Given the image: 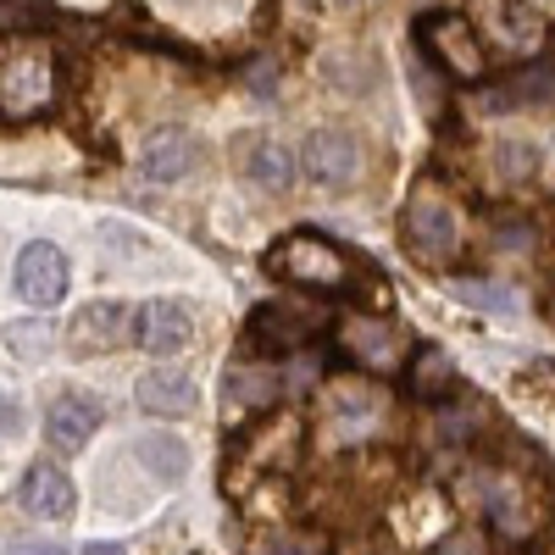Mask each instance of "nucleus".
<instances>
[{
  "label": "nucleus",
  "mask_w": 555,
  "mask_h": 555,
  "mask_svg": "<svg viewBox=\"0 0 555 555\" xmlns=\"http://www.w3.org/2000/svg\"><path fill=\"white\" fill-rule=\"evenodd\" d=\"M267 272L272 278H289L295 289H311V295H339V300H356L366 295L373 272L361 267V256H350L345 245L322 240V234H284L272 250H267Z\"/></svg>",
  "instance_id": "obj_1"
},
{
  "label": "nucleus",
  "mask_w": 555,
  "mask_h": 555,
  "mask_svg": "<svg viewBox=\"0 0 555 555\" xmlns=\"http://www.w3.org/2000/svg\"><path fill=\"white\" fill-rule=\"evenodd\" d=\"M322 328H328V317L311 311V306H289V300H261L245 322L240 334V356L250 361H284L295 350H306L311 339H322Z\"/></svg>",
  "instance_id": "obj_2"
},
{
  "label": "nucleus",
  "mask_w": 555,
  "mask_h": 555,
  "mask_svg": "<svg viewBox=\"0 0 555 555\" xmlns=\"http://www.w3.org/2000/svg\"><path fill=\"white\" fill-rule=\"evenodd\" d=\"M416 44H423V56L450 73V78H467L478 83L489 73V51H483V39L478 28L461 17V12H428V17H416Z\"/></svg>",
  "instance_id": "obj_3"
},
{
  "label": "nucleus",
  "mask_w": 555,
  "mask_h": 555,
  "mask_svg": "<svg viewBox=\"0 0 555 555\" xmlns=\"http://www.w3.org/2000/svg\"><path fill=\"white\" fill-rule=\"evenodd\" d=\"M400 240H405V256L423 261V267H444L455 250H461V217L439 201V195H416L400 217Z\"/></svg>",
  "instance_id": "obj_4"
},
{
  "label": "nucleus",
  "mask_w": 555,
  "mask_h": 555,
  "mask_svg": "<svg viewBox=\"0 0 555 555\" xmlns=\"http://www.w3.org/2000/svg\"><path fill=\"white\" fill-rule=\"evenodd\" d=\"M51 101V56L44 51H12L0 56V117H34Z\"/></svg>",
  "instance_id": "obj_5"
},
{
  "label": "nucleus",
  "mask_w": 555,
  "mask_h": 555,
  "mask_svg": "<svg viewBox=\"0 0 555 555\" xmlns=\"http://www.w3.org/2000/svg\"><path fill=\"white\" fill-rule=\"evenodd\" d=\"M240 450H245L250 467H261V473H289L295 455H300V416L278 411V405L261 411V416H250Z\"/></svg>",
  "instance_id": "obj_6"
},
{
  "label": "nucleus",
  "mask_w": 555,
  "mask_h": 555,
  "mask_svg": "<svg viewBox=\"0 0 555 555\" xmlns=\"http://www.w3.org/2000/svg\"><path fill=\"white\" fill-rule=\"evenodd\" d=\"M101 423H106V405L95 395L62 389L51 400V411H44V439H51V450H83L89 439H95Z\"/></svg>",
  "instance_id": "obj_7"
},
{
  "label": "nucleus",
  "mask_w": 555,
  "mask_h": 555,
  "mask_svg": "<svg viewBox=\"0 0 555 555\" xmlns=\"http://www.w3.org/2000/svg\"><path fill=\"white\" fill-rule=\"evenodd\" d=\"M300 172L311 183H328V190H345V183L361 178V145L339 128H322L306 139V156H300Z\"/></svg>",
  "instance_id": "obj_8"
},
{
  "label": "nucleus",
  "mask_w": 555,
  "mask_h": 555,
  "mask_svg": "<svg viewBox=\"0 0 555 555\" xmlns=\"http://www.w3.org/2000/svg\"><path fill=\"white\" fill-rule=\"evenodd\" d=\"M17 295L28 300V306H56L62 295H67V256L51 245V240H34V245H23V256H17Z\"/></svg>",
  "instance_id": "obj_9"
},
{
  "label": "nucleus",
  "mask_w": 555,
  "mask_h": 555,
  "mask_svg": "<svg viewBox=\"0 0 555 555\" xmlns=\"http://www.w3.org/2000/svg\"><path fill=\"white\" fill-rule=\"evenodd\" d=\"M133 339L145 345L151 356H178V350H190V339H195V311L183 306V300H151V306H139Z\"/></svg>",
  "instance_id": "obj_10"
},
{
  "label": "nucleus",
  "mask_w": 555,
  "mask_h": 555,
  "mask_svg": "<svg viewBox=\"0 0 555 555\" xmlns=\"http://www.w3.org/2000/svg\"><path fill=\"white\" fill-rule=\"evenodd\" d=\"M234 162H240V172L250 183H261V190H289L295 172H300V156L284 145V139H272V133H245Z\"/></svg>",
  "instance_id": "obj_11"
},
{
  "label": "nucleus",
  "mask_w": 555,
  "mask_h": 555,
  "mask_svg": "<svg viewBox=\"0 0 555 555\" xmlns=\"http://www.w3.org/2000/svg\"><path fill=\"white\" fill-rule=\"evenodd\" d=\"M544 101H555V62H528L522 73L483 89V112H517V106H544Z\"/></svg>",
  "instance_id": "obj_12"
},
{
  "label": "nucleus",
  "mask_w": 555,
  "mask_h": 555,
  "mask_svg": "<svg viewBox=\"0 0 555 555\" xmlns=\"http://www.w3.org/2000/svg\"><path fill=\"white\" fill-rule=\"evenodd\" d=\"M73 505H78L73 478H67L62 467H51V461H39V467L23 478V512H28V517H39V522H67Z\"/></svg>",
  "instance_id": "obj_13"
},
{
  "label": "nucleus",
  "mask_w": 555,
  "mask_h": 555,
  "mask_svg": "<svg viewBox=\"0 0 555 555\" xmlns=\"http://www.w3.org/2000/svg\"><path fill=\"white\" fill-rule=\"evenodd\" d=\"M133 400H139V411H151V416H183V411L201 405L195 378L178 373V366H156V373H145L133 384Z\"/></svg>",
  "instance_id": "obj_14"
},
{
  "label": "nucleus",
  "mask_w": 555,
  "mask_h": 555,
  "mask_svg": "<svg viewBox=\"0 0 555 555\" xmlns=\"http://www.w3.org/2000/svg\"><path fill=\"white\" fill-rule=\"evenodd\" d=\"M405 378H411V395L423 400V405H444V400H455L461 389H467V384H461V373H455V361H450L439 345L411 350Z\"/></svg>",
  "instance_id": "obj_15"
},
{
  "label": "nucleus",
  "mask_w": 555,
  "mask_h": 555,
  "mask_svg": "<svg viewBox=\"0 0 555 555\" xmlns=\"http://www.w3.org/2000/svg\"><path fill=\"white\" fill-rule=\"evenodd\" d=\"M133 328H139V317H128V306L95 300V306H83V311L73 317V345H78V350H112V345H122Z\"/></svg>",
  "instance_id": "obj_16"
},
{
  "label": "nucleus",
  "mask_w": 555,
  "mask_h": 555,
  "mask_svg": "<svg viewBox=\"0 0 555 555\" xmlns=\"http://www.w3.org/2000/svg\"><path fill=\"white\" fill-rule=\"evenodd\" d=\"M195 167H201V145L183 128L151 133V145H145V178L151 183H178V178H190Z\"/></svg>",
  "instance_id": "obj_17"
},
{
  "label": "nucleus",
  "mask_w": 555,
  "mask_h": 555,
  "mask_svg": "<svg viewBox=\"0 0 555 555\" xmlns=\"http://www.w3.org/2000/svg\"><path fill=\"white\" fill-rule=\"evenodd\" d=\"M245 361V356H240ZM222 405L228 411H245V416H261V411H272L278 405V378L272 373H261L256 361H245V366H234V373L222 378Z\"/></svg>",
  "instance_id": "obj_18"
},
{
  "label": "nucleus",
  "mask_w": 555,
  "mask_h": 555,
  "mask_svg": "<svg viewBox=\"0 0 555 555\" xmlns=\"http://www.w3.org/2000/svg\"><path fill=\"white\" fill-rule=\"evenodd\" d=\"M133 450H139V467H145L151 478H162V483H178L183 473H190V450H183L178 434H145Z\"/></svg>",
  "instance_id": "obj_19"
},
{
  "label": "nucleus",
  "mask_w": 555,
  "mask_h": 555,
  "mask_svg": "<svg viewBox=\"0 0 555 555\" xmlns=\"http://www.w3.org/2000/svg\"><path fill=\"white\" fill-rule=\"evenodd\" d=\"M328 411L345 416V423H366V416L384 411V400H378V389L366 384V378H345V384L328 389Z\"/></svg>",
  "instance_id": "obj_20"
},
{
  "label": "nucleus",
  "mask_w": 555,
  "mask_h": 555,
  "mask_svg": "<svg viewBox=\"0 0 555 555\" xmlns=\"http://www.w3.org/2000/svg\"><path fill=\"white\" fill-rule=\"evenodd\" d=\"M483 17L494 23L505 44H539V17H528L517 0H483Z\"/></svg>",
  "instance_id": "obj_21"
},
{
  "label": "nucleus",
  "mask_w": 555,
  "mask_h": 555,
  "mask_svg": "<svg viewBox=\"0 0 555 555\" xmlns=\"http://www.w3.org/2000/svg\"><path fill=\"white\" fill-rule=\"evenodd\" d=\"M494 167H500V178L528 183V178L539 172V151H533V139H500V145H494Z\"/></svg>",
  "instance_id": "obj_22"
},
{
  "label": "nucleus",
  "mask_w": 555,
  "mask_h": 555,
  "mask_svg": "<svg viewBox=\"0 0 555 555\" xmlns=\"http://www.w3.org/2000/svg\"><path fill=\"white\" fill-rule=\"evenodd\" d=\"M434 555H489V533L483 528H455L434 544Z\"/></svg>",
  "instance_id": "obj_23"
},
{
  "label": "nucleus",
  "mask_w": 555,
  "mask_h": 555,
  "mask_svg": "<svg viewBox=\"0 0 555 555\" xmlns=\"http://www.w3.org/2000/svg\"><path fill=\"white\" fill-rule=\"evenodd\" d=\"M256 555H317V539L311 533H272V539H256Z\"/></svg>",
  "instance_id": "obj_24"
},
{
  "label": "nucleus",
  "mask_w": 555,
  "mask_h": 555,
  "mask_svg": "<svg viewBox=\"0 0 555 555\" xmlns=\"http://www.w3.org/2000/svg\"><path fill=\"white\" fill-rule=\"evenodd\" d=\"M461 300H473V306H489V311H512L517 306V295L512 289H483V284H450Z\"/></svg>",
  "instance_id": "obj_25"
},
{
  "label": "nucleus",
  "mask_w": 555,
  "mask_h": 555,
  "mask_svg": "<svg viewBox=\"0 0 555 555\" xmlns=\"http://www.w3.org/2000/svg\"><path fill=\"white\" fill-rule=\"evenodd\" d=\"M334 555H400V550H395L384 533H366V539H345Z\"/></svg>",
  "instance_id": "obj_26"
},
{
  "label": "nucleus",
  "mask_w": 555,
  "mask_h": 555,
  "mask_svg": "<svg viewBox=\"0 0 555 555\" xmlns=\"http://www.w3.org/2000/svg\"><path fill=\"white\" fill-rule=\"evenodd\" d=\"M0 434H7V439H17V434H23V405H17L7 389H0Z\"/></svg>",
  "instance_id": "obj_27"
},
{
  "label": "nucleus",
  "mask_w": 555,
  "mask_h": 555,
  "mask_svg": "<svg viewBox=\"0 0 555 555\" xmlns=\"http://www.w3.org/2000/svg\"><path fill=\"white\" fill-rule=\"evenodd\" d=\"M500 245H517V250H528L533 245V228L528 222H500V234H494Z\"/></svg>",
  "instance_id": "obj_28"
},
{
  "label": "nucleus",
  "mask_w": 555,
  "mask_h": 555,
  "mask_svg": "<svg viewBox=\"0 0 555 555\" xmlns=\"http://www.w3.org/2000/svg\"><path fill=\"white\" fill-rule=\"evenodd\" d=\"M12 555H67V550L62 544H17Z\"/></svg>",
  "instance_id": "obj_29"
},
{
  "label": "nucleus",
  "mask_w": 555,
  "mask_h": 555,
  "mask_svg": "<svg viewBox=\"0 0 555 555\" xmlns=\"http://www.w3.org/2000/svg\"><path fill=\"white\" fill-rule=\"evenodd\" d=\"M83 555H122V550H117V544H89Z\"/></svg>",
  "instance_id": "obj_30"
},
{
  "label": "nucleus",
  "mask_w": 555,
  "mask_h": 555,
  "mask_svg": "<svg viewBox=\"0 0 555 555\" xmlns=\"http://www.w3.org/2000/svg\"><path fill=\"white\" fill-rule=\"evenodd\" d=\"M334 7H361V0H334Z\"/></svg>",
  "instance_id": "obj_31"
},
{
  "label": "nucleus",
  "mask_w": 555,
  "mask_h": 555,
  "mask_svg": "<svg viewBox=\"0 0 555 555\" xmlns=\"http://www.w3.org/2000/svg\"><path fill=\"white\" fill-rule=\"evenodd\" d=\"M550 322H555V295H550Z\"/></svg>",
  "instance_id": "obj_32"
}]
</instances>
